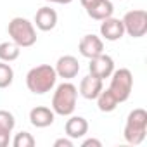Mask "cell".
I'll return each mask as SVG.
<instances>
[{"label": "cell", "mask_w": 147, "mask_h": 147, "mask_svg": "<svg viewBox=\"0 0 147 147\" xmlns=\"http://www.w3.org/2000/svg\"><path fill=\"white\" fill-rule=\"evenodd\" d=\"M55 83H57V73L50 64L35 66L26 75V87L35 95H43L47 92H52Z\"/></svg>", "instance_id": "1"}, {"label": "cell", "mask_w": 147, "mask_h": 147, "mask_svg": "<svg viewBox=\"0 0 147 147\" xmlns=\"http://www.w3.org/2000/svg\"><path fill=\"white\" fill-rule=\"evenodd\" d=\"M76 100H78V88L64 82L55 87V92L52 95V111L59 116H71L76 109Z\"/></svg>", "instance_id": "2"}, {"label": "cell", "mask_w": 147, "mask_h": 147, "mask_svg": "<svg viewBox=\"0 0 147 147\" xmlns=\"http://www.w3.org/2000/svg\"><path fill=\"white\" fill-rule=\"evenodd\" d=\"M145 135H147V111L142 107H137V109L130 111V114L126 118L123 137L128 144L138 145L145 140Z\"/></svg>", "instance_id": "3"}, {"label": "cell", "mask_w": 147, "mask_h": 147, "mask_svg": "<svg viewBox=\"0 0 147 147\" xmlns=\"http://www.w3.org/2000/svg\"><path fill=\"white\" fill-rule=\"evenodd\" d=\"M7 33H9L11 40L21 49H28V47H33L36 43L35 24L31 21H28L26 18H14V19H11L9 26H7Z\"/></svg>", "instance_id": "4"}, {"label": "cell", "mask_w": 147, "mask_h": 147, "mask_svg": "<svg viewBox=\"0 0 147 147\" xmlns=\"http://www.w3.org/2000/svg\"><path fill=\"white\" fill-rule=\"evenodd\" d=\"M109 78H111L109 90L113 92L116 100L118 102L128 100V97H130V94L133 90V75H131V71L126 69V67H119V69L113 71V75Z\"/></svg>", "instance_id": "5"}, {"label": "cell", "mask_w": 147, "mask_h": 147, "mask_svg": "<svg viewBox=\"0 0 147 147\" xmlns=\"http://www.w3.org/2000/svg\"><path fill=\"white\" fill-rule=\"evenodd\" d=\"M123 28L131 38H142L147 33V11L133 9L123 16Z\"/></svg>", "instance_id": "6"}, {"label": "cell", "mask_w": 147, "mask_h": 147, "mask_svg": "<svg viewBox=\"0 0 147 147\" xmlns=\"http://www.w3.org/2000/svg\"><path fill=\"white\" fill-rule=\"evenodd\" d=\"M113 71H114V61L111 55L107 54H99L97 57L90 59V64H88V73L92 76L99 78V80H106L113 75Z\"/></svg>", "instance_id": "7"}, {"label": "cell", "mask_w": 147, "mask_h": 147, "mask_svg": "<svg viewBox=\"0 0 147 147\" xmlns=\"http://www.w3.org/2000/svg\"><path fill=\"white\" fill-rule=\"evenodd\" d=\"M55 73H57V78H64V80H71V78H76L78 73H80V62L75 55H62L57 59L55 62Z\"/></svg>", "instance_id": "8"}, {"label": "cell", "mask_w": 147, "mask_h": 147, "mask_svg": "<svg viewBox=\"0 0 147 147\" xmlns=\"http://www.w3.org/2000/svg\"><path fill=\"white\" fill-rule=\"evenodd\" d=\"M78 50L83 57L94 59V57H97L99 54L104 52V42L97 35H85L78 43Z\"/></svg>", "instance_id": "9"}, {"label": "cell", "mask_w": 147, "mask_h": 147, "mask_svg": "<svg viewBox=\"0 0 147 147\" xmlns=\"http://www.w3.org/2000/svg\"><path fill=\"white\" fill-rule=\"evenodd\" d=\"M123 35H125V28H123L121 19H116L111 16L100 21V36L106 38L107 42H118L123 38Z\"/></svg>", "instance_id": "10"}, {"label": "cell", "mask_w": 147, "mask_h": 147, "mask_svg": "<svg viewBox=\"0 0 147 147\" xmlns=\"http://www.w3.org/2000/svg\"><path fill=\"white\" fill-rule=\"evenodd\" d=\"M40 31H52L57 26V12L52 7H40L35 14V23H33Z\"/></svg>", "instance_id": "11"}, {"label": "cell", "mask_w": 147, "mask_h": 147, "mask_svg": "<svg viewBox=\"0 0 147 147\" xmlns=\"http://www.w3.org/2000/svg\"><path fill=\"white\" fill-rule=\"evenodd\" d=\"M54 119H55V113L50 107L36 106L30 111V123L35 128H47L54 123Z\"/></svg>", "instance_id": "12"}, {"label": "cell", "mask_w": 147, "mask_h": 147, "mask_svg": "<svg viewBox=\"0 0 147 147\" xmlns=\"http://www.w3.org/2000/svg\"><path fill=\"white\" fill-rule=\"evenodd\" d=\"M104 85H102V80L92 76V75H87L85 78H82L80 82V95L87 100H95L97 95L102 92Z\"/></svg>", "instance_id": "13"}, {"label": "cell", "mask_w": 147, "mask_h": 147, "mask_svg": "<svg viewBox=\"0 0 147 147\" xmlns=\"http://www.w3.org/2000/svg\"><path fill=\"white\" fill-rule=\"evenodd\" d=\"M64 131L69 138H82L88 133V121L83 116H71L66 125H64Z\"/></svg>", "instance_id": "14"}, {"label": "cell", "mask_w": 147, "mask_h": 147, "mask_svg": "<svg viewBox=\"0 0 147 147\" xmlns=\"http://www.w3.org/2000/svg\"><path fill=\"white\" fill-rule=\"evenodd\" d=\"M85 11H87L88 18H92L95 21H104L113 16L114 5H113V0H99V2H95L94 5H90Z\"/></svg>", "instance_id": "15"}, {"label": "cell", "mask_w": 147, "mask_h": 147, "mask_svg": "<svg viewBox=\"0 0 147 147\" xmlns=\"http://www.w3.org/2000/svg\"><path fill=\"white\" fill-rule=\"evenodd\" d=\"M95 100H97V107H99V111H102V113H113V111L118 107V104H119L109 88H106V90L102 88V92L97 95Z\"/></svg>", "instance_id": "16"}, {"label": "cell", "mask_w": 147, "mask_h": 147, "mask_svg": "<svg viewBox=\"0 0 147 147\" xmlns=\"http://www.w3.org/2000/svg\"><path fill=\"white\" fill-rule=\"evenodd\" d=\"M21 47H18L14 42H2L0 43V61L4 62H12L19 57Z\"/></svg>", "instance_id": "17"}, {"label": "cell", "mask_w": 147, "mask_h": 147, "mask_svg": "<svg viewBox=\"0 0 147 147\" xmlns=\"http://www.w3.org/2000/svg\"><path fill=\"white\" fill-rule=\"evenodd\" d=\"M14 82V69L9 62L0 61V88H7Z\"/></svg>", "instance_id": "18"}, {"label": "cell", "mask_w": 147, "mask_h": 147, "mask_svg": "<svg viewBox=\"0 0 147 147\" xmlns=\"http://www.w3.org/2000/svg\"><path fill=\"white\" fill-rule=\"evenodd\" d=\"M35 144H36V140H35V137L30 131H19L12 138V145L14 147H33Z\"/></svg>", "instance_id": "19"}, {"label": "cell", "mask_w": 147, "mask_h": 147, "mask_svg": "<svg viewBox=\"0 0 147 147\" xmlns=\"http://www.w3.org/2000/svg\"><path fill=\"white\" fill-rule=\"evenodd\" d=\"M16 126V118L12 113L5 111V109H0V130H4V131H11L14 130Z\"/></svg>", "instance_id": "20"}, {"label": "cell", "mask_w": 147, "mask_h": 147, "mask_svg": "<svg viewBox=\"0 0 147 147\" xmlns=\"http://www.w3.org/2000/svg\"><path fill=\"white\" fill-rule=\"evenodd\" d=\"M9 142H11V131L0 130V147H7Z\"/></svg>", "instance_id": "21"}, {"label": "cell", "mask_w": 147, "mask_h": 147, "mask_svg": "<svg viewBox=\"0 0 147 147\" xmlns=\"http://www.w3.org/2000/svg\"><path fill=\"white\" fill-rule=\"evenodd\" d=\"M54 147H73V138H57L54 142Z\"/></svg>", "instance_id": "22"}, {"label": "cell", "mask_w": 147, "mask_h": 147, "mask_svg": "<svg viewBox=\"0 0 147 147\" xmlns=\"http://www.w3.org/2000/svg\"><path fill=\"white\" fill-rule=\"evenodd\" d=\"M102 147V142L100 140H97V138H87V140H83V144H82V147Z\"/></svg>", "instance_id": "23"}, {"label": "cell", "mask_w": 147, "mask_h": 147, "mask_svg": "<svg viewBox=\"0 0 147 147\" xmlns=\"http://www.w3.org/2000/svg\"><path fill=\"white\" fill-rule=\"evenodd\" d=\"M95 2H99V0H80V4H82L85 9H88V7H90V5H94Z\"/></svg>", "instance_id": "24"}, {"label": "cell", "mask_w": 147, "mask_h": 147, "mask_svg": "<svg viewBox=\"0 0 147 147\" xmlns=\"http://www.w3.org/2000/svg\"><path fill=\"white\" fill-rule=\"evenodd\" d=\"M45 2H50V4H71L73 0H45Z\"/></svg>", "instance_id": "25"}]
</instances>
